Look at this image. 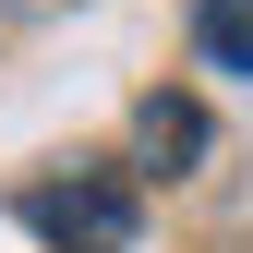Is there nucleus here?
<instances>
[{
	"label": "nucleus",
	"mask_w": 253,
	"mask_h": 253,
	"mask_svg": "<svg viewBox=\"0 0 253 253\" xmlns=\"http://www.w3.org/2000/svg\"><path fill=\"white\" fill-rule=\"evenodd\" d=\"M193 48H205V73L253 84V0H193Z\"/></svg>",
	"instance_id": "obj_3"
},
{
	"label": "nucleus",
	"mask_w": 253,
	"mask_h": 253,
	"mask_svg": "<svg viewBox=\"0 0 253 253\" xmlns=\"http://www.w3.org/2000/svg\"><path fill=\"white\" fill-rule=\"evenodd\" d=\"M205 145H217L205 97H181V84H145L133 97V181H193Z\"/></svg>",
	"instance_id": "obj_2"
},
{
	"label": "nucleus",
	"mask_w": 253,
	"mask_h": 253,
	"mask_svg": "<svg viewBox=\"0 0 253 253\" xmlns=\"http://www.w3.org/2000/svg\"><path fill=\"white\" fill-rule=\"evenodd\" d=\"M0 12H24V24H37V12H84V0H0Z\"/></svg>",
	"instance_id": "obj_4"
},
{
	"label": "nucleus",
	"mask_w": 253,
	"mask_h": 253,
	"mask_svg": "<svg viewBox=\"0 0 253 253\" xmlns=\"http://www.w3.org/2000/svg\"><path fill=\"white\" fill-rule=\"evenodd\" d=\"M12 217L48 253H133L145 241V181H133V157H48V169L12 181Z\"/></svg>",
	"instance_id": "obj_1"
}]
</instances>
